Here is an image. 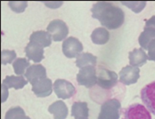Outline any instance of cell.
Wrapping results in <instances>:
<instances>
[{
	"label": "cell",
	"instance_id": "obj_1",
	"mask_svg": "<svg viewBox=\"0 0 155 119\" xmlns=\"http://www.w3.org/2000/svg\"><path fill=\"white\" fill-rule=\"evenodd\" d=\"M92 17L108 30H117L124 23L123 10L110 2H96L91 9Z\"/></svg>",
	"mask_w": 155,
	"mask_h": 119
},
{
	"label": "cell",
	"instance_id": "obj_2",
	"mask_svg": "<svg viewBox=\"0 0 155 119\" xmlns=\"http://www.w3.org/2000/svg\"><path fill=\"white\" fill-rule=\"evenodd\" d=\"M96 85L104 90L113 88L118 82V75L102 66L96 69Z\"/></svg>",
	"mask_w": 155,
	"mask_h": 119
},
{
	"label": "cell",
	"instance_id": "obj_3",
	"mask_svg": "<svg viewBox=\"0 0 155 119\" xmlns=\"http://www.w3.org/2000/svg\"><path fill=\"white\" fill-rule=\"evenodd\" d=\"M120 101L117 99L105 101L102 104L98 119H120Z\"/></svg>",
	"mask_w": 155,
	"mask_h": 119
},
{
	"label": "cell",
	"instance_id": "obj_4",
	"mask_svg": "<svg viewBox=\"0 0 155 119\" xmlns=\"http://www.w3.org/2000/svg\"><path fill=\"white\" fill-rule=\"evenodd\" d=\"M96 68L94 66L83 67L77 75L78 84L87 88H92L96 85Z\"/></svg>",
	"mask_w": 155,
	"mask_h": 119
},
{
	"label": "cell",
	"instance_id": "obj_5",
	"mask_svg": "<svg viewBox=\"0 0 155 119\" xmlns=\"http://www.w3.org/2000/svg\"><path fill=\"white\" fill-rule=\"evenodd\" d=\"M47 32L52 36V38L55 42L62 41L66 38L69 34L68 26L62 20H53L47 27Z\"/></svg>",
	"mask_w": 155,
	"mask_h": 119
},
{
	"label": "cell",
	"instance_id": "obj_6",
	"mask_svg": "<svg viewBox=\"0 0 155 119\" xmlns=\"http://www.w3.org/2000/svg\"><path fill=\"white\" fill-rule=\"evenodd\" d=\"M53 89L56 96L62 100L70 99L76 93V88L74 85L65 79L55 80L53 85Z\"/></svg>",
	"mask_w": 155,
	"mask_h": 119
},
{
	"label": "cell",
	"instance_id": "obj_7",
	"mask_svg": "<svg viewBox=\"0 0 155 119\" xmlns=\"http://www.w3.org/2000/svg\"><path fill=\"white\" fill-rule=\"evenodd\" d=\"M123 119H153L150 111L139 103L129 105L123 109Z\"/></svg>",
	"mask_w": 155,
	"mask_h": 119
},
{
	"label": "cell",
	"instance_id": "obj_8",
	"mask_svg": "<svg viewBox=\"0 0 155 119\" xmlns=\"http://www.w3.org/2000/svg\"><path fill=\"white\" fill-rule=\"evenodd\" d=\"M63 54L70 59L77 58L83 51V45L81 42L74 37H70L66 38L62 45Z\"/></svg>",
	"mask_w": 155,
	"mask_h": 119
},
{
	"label": "cell",
	"instance_id": "obj_9",
	"mask_svg": "<svg viewBox=\"0 0 155 119\" xmlns=\"http://www.w3.org/2000/svg\"><path fill=\"white\" fill-rule=\"evenodd\" d=\"M155 38V15L145 21L143 31L140 34L138 43L142 49L147 50L149 43Z\"/></svg>",
	"mask_w": 155,
	"mask_h": 119
},
{
	"label": "cell",
	"instance_id": "obj_10",
	"mask_svg": "<svg viewBox=\"0 0 155 119\" xmlns=\"http://www.w3.org/2000/svg\"><path fill=\"white\" fill-rule=\"evenodd\" d=\"M141 100L145 108L155 115V82H152L141 90Z\"/></svg>",
	"mask_w": 155,
	"mask_h": 119
},
{
	"label": "cell",
	"instance_id": "obj_11",
	"mask_svg": "<svg viewBox=\"0 0 155 119\" xmlns=\"http://www.w3.org/2000/svg\"><path fill=\"white\" fill-rule=\"evenodd\" d=\"M32 92L35 93L36 96L39 98H44L51 95L53 92V85L52 80L48 77H45L42 79H39L33 83L32 85Z\"/></svg>",
	"mask_w": 155,
	"mask_h": 119
},
{
	"label": "cell",
	"instance_id": "obj_12",
	"mask_svg": "<svg viewBox=\"0 0 155 119\" xmlns=\"http://www.w3.org/2000/svg\"><path fill=\"white\" fill-rule=\"evenodd\" d=\"M140 77V69L137 67L131 65L124 67L120 71V82L125 85H134L137 82Z\"/></svg>",
	"mask_w": 155,
	"mask_h": 119
},
{
	"label": "cell",
	"instance_id": "obj_13",
	"mask_svg": "<svg viewBox=\"0 0 155 119\" xmlns=\"http://www.w3.org/2000/svg\"><path fill=\"white\" fill-rule=\"evenodd\" d=\"M47 77V70L44 66L41 64H33L31 65L25 73V78L29 83L32 85L36 81Z\"/></svg>",
	"mask_w": 155,
	"mask_h": 119
},
{
	"label": "cell",
	"instance_id": "obj_14",
	"mask_svg": "<svg viewBox=\"0 0 155 119\" xmlns=\"http://www.w3.org/2000/svg\"><path fill=\"white\" fill-rule=\"evenodd\" d=\"M25 53L28 60H33L34 62H40L44 59V49L40 45L30 42L25 47Z\"/></svg>",
	"mask_w": 155,
	"mask_h": 119
},
{
	"label": "cell",
	"instance_id": "obj_15",
	"mask_svg": "<svg viewBox=\"0 0 155 119\" xmlns=\"http://www.w3.org/2000/svg\"><path fill=\"white\" fill-rule=\"evenodd\" d=\"M129 63L133 67H141L144 65L148 60V56L145 53L144 50L142 48H135L133 51L128 53Z\"/></svg>",
	"mask_w": 155,
	"mask_h": 119
},
{
	"label": "cell",
	"instance_id": "obj_16",
	"mask_svg": "<svg viewBox=\"0 0 155 119\" xmlns=\"http://www.w3.org/2000/svg\"><path fill=\"white\" fill-rule=\"evenodd\" d=\"M48 112L54 115V119H66L69 111L66 104L60 100L49 106Z\"/></svg>",
	"mask_w": 155,
	"mask_h": 119
},
{
	"label": "cell",
	"instance_id": "obj_17",
	"mask_svg": "<svg viewBox=\"0 0 155 119\" xmlns=\"http://www.w3.org/2000/svg\"><path fill=\"white\" fill-rule=\"evenodd\" d=\"M28 80L25 78V76H7L3 81H2V85H5L8 89L9 88H14L15 90H19L23 88L27 84H28Z\"/></svg>",
	"mask_w": 155,
	"mask_h": 119
},
{
	"label": "cell",
	"instance_id": "obj_18",
	"mask_svg": "<svg viewBox=\"0 0 155 119\" xmlns=\"http://www.w3.org/2000/svg\"><path fill=\"white\" fill-rule=\"evenodd\" d=\"M52 36L44 30H38L33 32L30 37V41L35 42L42 47H48L52 44Z\"/></svg>",
	"mask_w": 155,
	"mask_h": 119
},
{
	"label": "cell",
	"instance_id": "obj_19",
	"mask_svg": "<svg viewBox=\"0 0 155 119\" xmlns=\"http://www.w3.org/2000/svg\"><path fill=\"white\" fill-rule=\"evenodd\" d=\"M71 116L75 119L88 118L89 109L87 102L76 101L71 107Z\"/></svg>",
	"mask_w": 155,
	"mask_h": 119
},
{
	"label": "cell",
	"instance_id": "obj_20",
	"mask_svg": "<svg viewBox=\"0 0 155 119\" xmlns=\"http://www.w3.org/2000/svg\"><path fill=\"white\" fill-rule=\"evenodd\" d=\"M91 39L95 45H105L110 39V33L104 27L96 28L91 34Z\"/></svg>",
	"mask_w": 155,
	"mask_h": 119
},
{
	"label": "cell",
	"instance_id": "obj_21",
	"mask_svg": "<svg viewBox=\"0 0 155 119\" xmlns=\"http://www.w3.org/2000/svg\"><path fill=\"white\" fill-rule=\"evenodd\" d=\"M97 58L89 53H81L76 60V66L81 69L86 66H96Z\"/></svg>",
	"mask_w": 155,
	"mask_h": 119
},
{
	"label": "cell",
	"instance_id": "obj_22",
	"mask_svg": "<svg viewBox=\"0 0 155 119\" xmlns=\"http://www.w3.org/2000/svg\"><path fill=\"white\" fill-rule=\"evenodd\" d=\"M31 66L30 60L26 58H18L13 62V67L15 69V73L18 76H22L24 73H26V69Z\"/></svg>",
	"mask_w": 155,
	"mask_h": 119
},
{
	"label": "cell",
	"instance_id": "obj_23",
	"mask_svg": "<svg viewBox=\"0 0 155 119\" xmlns=\"http://www.w3.org/2000/svg\"><path fill=\"white\" fill-rule=\"evenodd\" d=\"M5 119H31L25 115L24 110L21 107L11 108L5 113Z\"/></svg>",
	"mask_w": 155,
	"mask_h": 119
},
{
	"label": "cell",
	"instance_id": "obj_24",
	"mask_svg": "<svg viewBox=\"0 0 155 119\" xmlns=\"http://www.w3.org/2000/svg\"><path fill=\"white\" fill-rule=\"evenodd\" d=\"M16 60V53L14 50H3L1 52V62L3 65L13 63Z\"/></svg>",
	"mask_w": 155,
	"mask_h": 119
},
{
	"label": "cell",
	"instance_id": "obj_25",
	"mask_svg": "<svg viewBox=\"0 0 155 119\" xmlns=\"http://www.w3.org/2000/svg\"><path fill=\"white\" fill-rule=\"evenodd\" d=\"M121 4L125 5L126 6H127L128 8H130L134 13H139L141 12L146 5V2L144 1H135V2H130V1H127V2H121Z\"/></svg>",
	"mask_w": 155,
	"mask_h": 119
},
{
	"label": "cell",
	"instance_id": "obj_26",
	"mask_svg": "<svg viewBox=\"0 0 155 119\" xmlns=\"http://www.w3.org/2000/svg\"><path fill=\"white\" fill-rule=\"evenodd\" d=\"M10 8L16 13H22L26 6L28 5L27 2H9L8 3Z\"/></svg>",
	"mask_w": 155,
	"mask_h": 119
},
{
	"label": "cell",
	"instance_id": "obj_27",
	"mask_svg": "<svg viewBox=\"0 0 155 119\" xmlns=\"http://www.w3.org/2000/svg\"><path fill=\"white\" fill-rule=\"evenodd\" d=\"M147 51H148V55H147L148 60L155 61V38L149 43Z\"/></svg>",
	"mask_w": 155,
	"mask_h": 119
},
{
	"label": "cell",
	"instance_id": "obj_28",
	"mask_svg": "<svg viewBox=\"0 0 155 119\" xmlns=\"http://www.w3.org/2000/svg\"><path fill=\"white\" fill-rule=\"evenodd\" d=\"M7 97H8V88L5 85H2V102L6 101Z\"/></svg>",
	"mask_w": 155,
	"mask_h": 119
},
{
	"label": "cell",
	"instance_id": "obj_29",
	"mask_svg": "<svg viewBox=\"0 0 155 119\" xmlns=\"http://www.w3.org/2000/svg\"><path fill=\"white\" fill-rule=\"evenodd\" d=\"M83 119H87V118H83Z\"/></svg>",
	"mask_w": 155,
	"mask_h": 119
}]
</instances>
